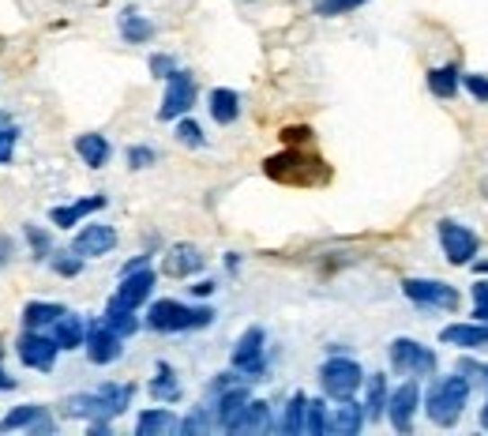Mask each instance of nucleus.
I'll use <instances>...</instances> for the list:
<instances>
[{"instance_id": "f257e3e1", "label": "nucleus", "mask_w": 488, "mask_h": 436, "mask_svg": "<svg viewBox=\"0 0 488 436\" xmlns=\"http://www.w3.org/2000/svg\"><path fill=\"white\" fill-rule=\"evenodd\" d=\"M136 399V384H102L98 391H83L65 403V410L72 418L83 422H110L117 414H124Z\"/></svg>"}, {"instance_id": "f03ea898", "label": "nucleus", "mask_w": 488, "mask_h": 436, "mask_svg": "<svg viewBox=\"0 0 488 436\" xmlns=\"http://www.w3.org/2000/svg\"><path fill=\"white\" fill-rule=\"evenodd\" d=\"M215 308L210 305H181L173 298L165 301H155L146 308V327L151 331H165V335H173V331H200V327H210L215 324Z\"/></svg>"}, {"instance_id": "7ed1b4c3", "label": "nucleus", "mask_w": 488, "mask_h": 436, "mask_svg": "<svg viewBox=\"0 0 488 436\" xmlns=\"http://www.w3.org/2000/svg\"><path fill=\"white\" fill-rule=\"evenodd\" d=\"M466 403H470V380L466 377H443L429 387V396H424V414H429V422L439 425V429H451L458 425Z\"/></svg>"}, {"instance_id": "20e7f679", "label": "nucleus", "mask_w": 488, "mask_h": 436, "mask_svg": "<svg viewBox=\"0 0 488 436\" xmlns=\"http://www.w3.org/2000/svg\"><path fill=\"white\" fill-rule=\"evenodd\" d=\"M360 384H365V372H360V365L353 358L334 354V358H327L320 365V387H324V396L334 399V403L353 399Z\"/></svg>"}, {"instance_id": "39448f33", "label": "nucleus", "mask_w": 488, "mask_h": 436, "mask_svg": "<svg viewBox=\"0 0 488 436\" xmlns=\"http://www.w3.org/2000/svg\"><path fill=\"white\" fill-rule=\"evenodd\" d=\"M436 350H429L424 343L417 339H395L391 343V369L398 372V377H432L436 372Z\"/></svg>"}, {"instance_id": "423d86ee", "label": "nucleus", "mask_w": 488, "mask_h": 436, "mask_svg": "<svg viewBox=\"0 0 488 436\" xmlns=\"http://www.w3.org/2000/svg\"><path fill=\"white\" fill-rule=\"evenodd\" d=\"M263 327H248L244 335L237 339V346H233V369H237V377L241 380H263V372H267V358H263Z\"/></svg>"}, {"instance_id": "0eeeda50", "label": "nucleus", "mask_w": 488, "mask_h": 436, "mask_svg": "<svg viewBox=\"0 0 488 436\" xmlns=\"http://www.w3.org/2000/svg\"><path fill=\"white\" fill-rule=\"evenodd\" d=\"M402 294H406L417 308H439V313H455L458 308V289L436 279H406L402 282Z\"/></svg>"}, {"instance_id": "6e6552de", "label": "nucleus", "mask_w": 488, "mask_h": 436, "mask_svg": "<svg viewBox=\"0 0 488 436\" xmlns=\"http://www.w3.org/2000/svg\"><path fill=\"white\" fill-rule=\"evenodd\" d=\"M192 106H196V79H192V72L177 68L173 76L165 79V98L158 106V120H177Z\"/></svg>"}, {"instance_id": "1a4fd4ad", "label": "nucleus", "mask_w": 488, "mask_h": 436, "mask_svg": "<svg viewBox=\"0 0 488 436\" xmlns=\"http://www.w3.org/2000/svg\"><path fill=\"white\" fill-rule=\"evenodd\" d=\"M436 234H439V245H443V256H448L455 267H466V263L477 256V248H481L477 234L466 230L462 222H451V218H443L436 226Z\"/></svg>"}, {"instance_id": "9d476101", "label": "nucleus", "mask_w": 488, "mask_h": 436, "mask_svg": "<svg viewBox=\"0 0 488 436\" xmlns=\"http://www.w3.org/2000/svg\"><path fill=\"white\" fill-rule=\"evenodd\" d=\"M15 354H19V361H23L27 369H38V372H53V365H57V343L46 335V331H23V335L15 339Z\"/></svg>"}, {"instance_id": "9b49d317", "label": "nucleus", "mask_w": 488, "mask_h": 436, "mask_svg": "<svg viewBox=\"0 0 488 436\" xmlns=\"http://www.w3.org/2000/svg\"><path fill=\"white\" fill-rule=\"evenodd\" d=\"M83 350H87L91 365H113L124 354V339L117 335L113 327H105L102 320L87 324V339H83Z\"/></svg>"}, {"instance_id": "f8f14e48", "label": "nucleus", "mask_w": 488, "mask_h": 436, "mask_svg": "<svg viewBox=\"0 0 488 436\" xmlns=\"http://www.w3.org/2000/svg\"><path fill=\"white\" fill-rule=\"evenodd\" d=\"M15 429H31V436H46V432H57V422L49 418L46 406L27 403V406H15L0 418V432H15Z\"/></svg>"}, {"instance_id": "ddd939ff", "label": "nucleus", "mask_w": 488, "mask_h": 436, "mask_svg": "<svg viewBox=\"0 0 488 436\" xmlns=\"http://www.w3.org/2000/svg\"><path fill=\"white\" fill-rule=\"evenodd\" d=\"M117 248V230L113 226H102V222H91L83 226L72 241V256H83V260H94V256H105Z\"/></svg>"}, {"instance_id": "4468645a", "label": "nucleus", "mask_w": 488, "mask_h": 436, "mask_svg": "<svg viewBox=\"0 0 488 436\" xmlns=\"http://www.w3.org/2000/svg\"><path fill=\"white\" fill-rule=\"evenodd\" d=\"M417 403H421V387L417 380H406L402 387H395L387 396V418L398 432H410L413 429V414H417Z\"/></svg>"}, {"instance_id": "2eb2a0df", "label": "nucleus", "mask_w": 488, "mask_h": 436, "mask_svg": "<svg viewBox=\"0 0 488 436\" xmlns=\"http://www.w3.org/2000/svg\"><path fill=\"white\" fill-rule=\"evenodd\" d=\"M155 282H158V275L151 271V267H136V271H124L120 275V286H117V301H124L129 308H139V305H146V298L155 294Z\"/></svg>"}, {"instance_id": "dca6fc26", "label": "nucleus", "mask_w": 488, "mask_h": 436, "mask_svg": "<svg viewBox=\"0 0 488 436\" xmlns=\"http://www.w3.org/2000/svg\"><path fill=\"white\" fill-rule=\"evenodd\" d=\"M252 396H248V387L244 384H229V387H222V391H215V425L218 429H233V422H237V414L244 410V403H248Z\"/></svg>"}, {"instance_id": "f3484780", "label": "nucleus", "mask_w": 488, "mask_h": 436, "mask_svg": "<svg viewBox=\"0 0 488 436\" xmlns=\"http://www.w3.org/2000/svg\"><path fill=\"white\" fill-rule=\"evenodd\" d=\"M102 207H105V196H87V200H75V203H65V207H53L49 222L57 226V230H75L83 218L102 211Z\"/></svg>"}, {"instance_id": "a211bd4d", "label": "nucleus", "mask_w": 488, "mask_h": 436, "mask_svg": "<svg viewBox=\"0 0 488 436\" xmlns=\"http://www.w3.org/2000/svg\"><path fill=\"white\" fill-rule=\"evenodd\" d=\"M46 335L57 343V350H75V346H83V339H87V324H83V316H75V313H60L46 327Z\"/></svg>"}, {"instance_id": "6ab92c4d", "label": "nucleus", "mask_w": 488, "mask_h": 436, "mask_svg": "<svg viewBox=\"0 0 488 436\" xmlns=\"http://www.w3.org/2000/svg\"><path fill=\"white\" fill-rule=\"evenodd\" d=\"M165 275L169 279H188V275H196V271H203V253L196 245H173L165 253Z\"/></svg>"}, {"instance_id": "aec40b11", "label": "nucleus", "mask_w": 488, "mask_h": 436, "mask_svg": "<svg viewBox=\"0 0 488 436\" xmlns=\"http://www.w3.org/2000/svg\"><path fill=\"white\" fill-rule=\"evenodd\" d=\"M439 343L462 346V350H481V346H488V324H481V320H474V324H448L439 331Z\"/></svg>"}, {"instance_id": "412c9836", "label": "nucleus", "mask_w": 488, "mask_h": 436, "mask_svg": "<svg viewBox=\"0 0 488 436\" xmlns=\"http://www.w3.org/2000/svg\"><path fill=\"white\" fill-rule=\"evenodd\" d=\"M360 425H365V406L353 403V399H342L334 414H327V432H338V436H357Z\"/></svg>"}, {"instance_id": "4be33fe9", "label": "nucleus", "mask_w": 488, "mask_h": 436, "mask_svg": "<svg viewBox=\"0 0 488 436\" xmlns=\"http://www.w3.org/2000/svg\"><path fill=\"white\" fill-rule=\"evenodd\" d=\"M102 324H105V327H113L120 339H129V335H136V331H139V316H136V308H129V305L117 301V298L105 301Z\"/></svg>"}, {"instance_id": "5701e85b", "label": "nucleus", "mask_w": 488, "mask_h": 436, "mask_svg": "<svg viewBox=\"0 0 488 436\" xmlns=\"http://www.w3.org/2000/svg\"><path fill=\"white\" fill-rule=\"evenodd\" d=\"M75 155L91 165V170H102V165H110V139L98 136V132H87V136H75Z\"/></svg>"}, {"instance_id": "b1692460", "label": "nucleus", "mask_w": 488, "mask_h": 436, "mask_svg": "<svg viewBox=\"0 0 488 436\" xmlns=\"http://www.w3.org/2000/svg\"><path fill=\"white\" fill-rule=\"evenodd\" d=\"M155 34H158V27L146 15H139L136 8H124L120 12V38L129 41V46H143V41H151Z\"/></svg>"}, {"instance_id": "393cba45", "label": "nucleus", "mask_w": 488, "mask_h": 436, "mask_svg": "<svg viewBox=\"0 0 488 436\" xmlns=\"http://www.w3.org/2000/svg\"><path fill=\"white\" fill-rule=\"evenodd\" d=\"M263 429H271V406L263 399H248L229 432H263Z\"/></svg>"}, {"instance_id": "a878e982", "label": "nucleus", "mask_w": 488, "mask_h": 436, "mask_svg": "<svg viewBox=\"0 0 488 436\" xmlns=\"http://www.w3.org/2000/svg\"><path fill=\"white\" fill-rule=\"evenodd\" d=\"M207 106H210V117H215L218 124H233L241 117V94L229 91V87H215L207 98Z\"/></svg>"}, {"instance_id": "bb28decb", "label": "nucleus", "mask_w": 488, "mask_h": 436, "mask_svg": "<svg viewBox=\"0 0 488 436\" xmlns=\"http://www.w3.org/2000/svg\"><path fill=\"white\" fill-rule=\"evenodd\" d=\"M177 414L173 410H143L139 418H136V432L139 436H165V432H177Z\"/></svg>"}, {"instance_id": "cd10ccee", "label": "nucleus", "mask_w": 488, "mask_h": 436, "mask_svg": "<svg viewBox=\"0 0 488 436\" xmlns=\"http://www.w3.org/2000/svg\"><path fill=\"white\" fill-rule=\"evenodd\" d=\"M151 396H155L158 403H181V396H184V387H181V380H177V372L169 369L165 361H158V377L151 380Z\"/></svg>"}, {"instance_id": "c85d7f7f", "label": "nucleus", "mask_w": 488, "mask_h": 436, "mask_svg": "<svg viewBox=\"0 0 488 436\" xmlns=\"http://www.w3.org/2000/svg\"><path fill=\"white\" fill-rule=\"evenodd\" d=\"M60 313H68V308L57 305V301H31V305L23 308V327H31V331H46Z\"/></svg>"}, {"instance_id": "c756f323", "label": "nucleus", "mask_w": 488, "mask_h": 436, "mask_svg": "<svg viewBox=\"0 0 488 436\" xmlns=\"http://www.w3.org/2000/svg\"><path fill=\"white\" fill-rule=\"evenodd\" d=\"M387 377L384 372H376V377H368V399H365V422H379L387 414Z\"/></svg>"}, {"instance_id": "7c9ffc66", "label": "nucleus", "mask_w": 488, "mask_h": 436, "mask_svg": "<svg viewBox=\"0 0 488 436\" xmlns=\"http://www.w3.org/2000/svg\"><path fill=\"white\" fill-rule=\"evenodd\" d=\"M458 83H462V79H458V68H455V65L432 68V72H429V91H432L436 98H448V102H451V98L458 94Z\"/></svg>"}, {"instance_id": "2f4dec72", "label": "nucleus", "mask_w": 488, "mask_h": 436, "mask_svg": "<svg viewBox=\"0 0 488 436\" xmlns=\"http://www.w3.org/2000/svg\"><path fill=\"white\" fill-rule=\"evenodd\" d=\"M305 406H308V396L305 391H297V396L289 399V406H286V418H282V432H289V436H297V432H305Z\"/></svg>"}, {"instance_id": "473e14b6", "label": "nucleus", "mask_w": 488, "mask_h": 436, "mask_svg": "<svg viewBox=\"0 0 488 436\" xmlns=\"http://www.w3.org/2000/svg\"><path fill=\"white\" fill-rule=\"evenodd\" d=\"M305 432H312V436L327 432V403L324 399H308V406H305Z\"/></svg>"}, {"instance_id": "72a5a7b5", "label": "nucleus", "mask_w": 488, "mask_h": 436, "mask_svg": "<svg viewBox=\"0 0 488 436\" xmlns=\"http://www.w3.org/2000/svg\"><path fill=\"white\" fill-rule=\"evenodd\" d=\"M15 139H19V129L12 124V117L0 110V165L12 162V151H15Z\"/></svg>"}, {"instance_id": "f704fd0d", "label": "nucleus", "mask_w": 488, "mask_h": 436, "mask_svg": "<svg viewBox=\"0 0 488 436\" xmlns=\"http://www.w3.org/2000/svg\"><path fill=\"white\" fill-rule=\"evenodd\" d=\"M360 4H368V0H315V15H346V12H357Z\"/></svg>"}, {"instance_id": "c9c22d12", "label": "nucleus", "mask_w": 488, "mask_h": 436, "mask_svg": "<svg viewBox=\"0 0 488 436\" xmlns=\"http://www.w3.org/2000/svg\"><path fill=\"white\" fill-rule=\"evenodd\" d=\"M177 139L184 143V147H203V143H207L203 129H200L192 117H181V120H177Z\"/></svg>"}, {"instance_id": "e433bc0d", "label": "nucleus", "mask_w": 488, "mask_h": 436, "mask_svg": "<svg viewBox=\"0 0 488 436\" xmlns=\"http://www.w3.org/2000/svg\"><path fill=\"white\" fill-rule=\"evenodd\" d=\"M207 429H215V414H207V406L203 410H192L188 418L177 425V432H207Z\"/></svg>"}, {"instance_id": "4c0bfd02", "label": "nucleus", "mask_w": 488, "mask_h": 436, "mask_svg": "<svg viewBox=\"0 0 488 436\" xmlns=\"http://www.w3.org/2000/svg\"><path fill=\"white\" fill-rule=\"evenodd\" d=\"M23 234H27V241H31V248H34V256H38V260H46V256L53 253V241H49L46 234H41L38 226H27Z\"/></svg>"}, {"instance_id": "58836bf2", "label": "nucleus", "mask_w": 488, "mask_h": 436, "mask_svg": "<svg viewBox=\"0 0 488 436\" xmlns=\"http://www.w3.org/2000/svg\"><path fill=\"white\" fill-rule=\"evenodd\" d=\"M155 162H158L155 147H143V143H139V147H129V165H132V170H146V165H155Z\"/></svg>"}, {"instance_id": "ea45409f", "label": "nucleus", "mask_w": 488, "mask_h": 436, "mask_svg": "<svg viewBox=\"0 0 488 436\" xmlns=\"http://www.w3.org/2000/svg\"><path fill=\"white\" fill-rule=\"evenodd\" d=\"M177 72V57H169V53H155L151 57V76L155 79H169Z\"/></svg>"}, {"instance_id": "a19ab883", "label": "nucleus", "mask_w": 488, "mask_h": 436, "mask_svg": "<svg viewBox=\"0 0 488 436\" xmlns=\"http://www.w3.org/2000/svg\"><path fill=\"white\" fill-rule=\"evenodd\" d=\"M474 320L488 324V282H474Z\"/></svg>"}, {"instance_id": "79ce46f5", "label": "nucleus", "mask_w": 488, "mask_h": 436, "mask_svg": "<svg viewBox=\"0 0 488 436\" xmlns=\"http://www.w3.org/2000/svg\"><path fill=\"white\" fill-rule=\"evenodd\" d=\"M458 372H466V377H470V380H477L481 387H488V365H484V361L462 358V361H458Z\"/></svg>"}, {"instance_id": "37998d69", "label": "nucleus", "mask_w": 488, "mask_h": 436, "mask_svg": "<svg viewBox=\"0 0 488 436\" xmlns=\"http://www.w3.org/2000/svg\"><path fill=\"white\" fill-rule=\"evenodd\" d=\"M49 263H53V271L65 275V279H72V275L83 271V256H75V260H72V256H57V260H49Z\"/></svg>"}, {"instance_id": "c03bdc74", "label": "nucleus", "mask_w": 488, "mask_h": 436, "mask_svg": "<svg viewBox=\"0 0 488 436\" xmlns=\"http://www.w3.org/2000/svg\"><path fill=\"white\" fill-rule=\"evenodd\" d=\"M462 83H466V91H470L477 102H488V76H462Z\"/></svg>"}, {"instance_id": "a18cd8bd", "label": "nucleus", "mask_w": 488, "mask_h": 436, "mask_svg": "<svg viewBox=\"0 0 488 436\" xmlns=\"http://www.w3.org/2000/svg\"><path fill=\"white\" fill-rule=\"evenodd\" d=\"M15 256V241L12 237H0V267H8Z\"/></svg>"}, {"instance_id": "49530a36", "label": "nucleus", "mask_w": 488, "mask_h": 436, "mask_svg": "<svg viewBox=\"0 0 488 436\" xmlns=\"http://www.w3.org/2000/svg\"><path fill=\"white\" fill-rule=\"evenodd\" d=\"M192 294H196V298H210V294H215V282H210V279L196 282V286H192Z\"/></svg>"}, {"instance_id": "de8ad7c7", "label": "nucleus", "mask_w": 488, "mask_h": 436, "mask_svg": "<svg viewBox=\"0 0 488 436\" xmlns=\"http://www.w3.org/2000/svg\"><path fill=\"white\" fill-rule=\"evenodd\" d=\"M12 387H15V380L8 377V372H4V369H0V391H12Z\"/></svg>"}, {"instance_id": "09e8293b", "label": "nucleus", "mask_w": 488, "mask_h": 436, "mask_svg": "<svg viewBox=\"0 0 488 436\" xmlns=\"http://www.w3.org/2000/svg\"><path fill=\"white\" fill-rule=\"evenodd\" d=\"M481 425H484V429H488V403H484V406H481Z\"/></svg>"}, {"instance_id": "8fccbe9b", "label": "nucleus", "mask_w": 488, "mask_h": 436, "mask_svg": "<svg viewBox=\"0 0 488 436\" xmlns=\"http://www.w3.org/2000/svg\"><path fill=\"white\" fill-rule=\"evenodd\" d=\"M477 271H484V275H488V263H477Z\"/></svg>"}]
</instances>
